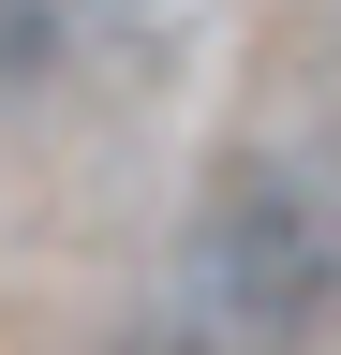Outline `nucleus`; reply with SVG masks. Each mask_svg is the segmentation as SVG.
Here are the masks:
<instances>
[{
    "label": "nucleus",
    "mask_w": 341,
    "mask_h": 355,
    "mask_svg": "<svg viewBox=\"0 0 341 355\" xmlns=\"http://www.w3.org/2000/svg\"><path fill=\"white\" fill-rule=\"evenodd\" d=\"M208 296H223L238 326H297V311L326 296V237H312L282 193H238L223 237H208Z\"/></svg>",
    "instance_id": "f257e3e1"
}]
</instances>
